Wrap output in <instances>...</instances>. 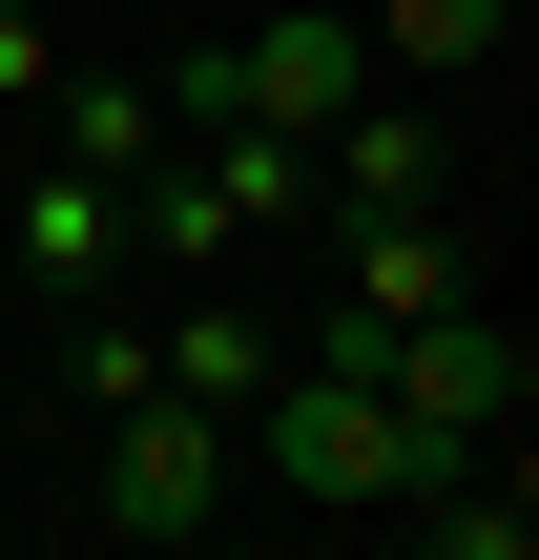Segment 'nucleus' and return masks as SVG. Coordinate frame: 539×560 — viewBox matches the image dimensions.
<instances>
[{
	"label": "nucleus",
	"instance_id": "1a4fd4ad",
	"mask_svg": "<svg viewBox=\"0 0 539 560\" xmlns=\"http://www.w3.org/2000/svg\"><path fill=\"white\" fill-rule=\"evenodd\" d=\"M499 42H519V0H374V62L395 83H478Z\"/></svg>",
	"mask_w": 539,
	"mask_h": 560
},
{
	"label": "nucleus",
	"instance_id": "9d476101",
	"mask_svg": "<svg viewBox=\"0 0 539 560\" xmlns=\"http://www.w3.org/2000/svg\"><path fill=\"white\" fill-rule=\"evenodd\" d=\"M42 104H62V166H104V187L166 145V83H125V62H83V83H42Z\"/></svg>",
	"mask_w": 539,
	"mask_h": 560
},
{
	"label": "nucleus",
	"instance_id": "20e7f679",
	"mask_svg": "<svg viewBox=\"0 0 539 560\" xmlns=\"http://www.w3.org/2000/svg\"><path fill=\"white\" fill-rule=\"evenodd\" d=\"M374 83V21L353 0H291V21H249V42H208V62H166V125L187 104H249V125H332Z\"/></svg>",
	"mask_w": 539,
	"mask_h": 560
},
{
	"label": "nucleus",
	"instance_id": "39448f33",
	"mask_svg": "<svg viewBox=\"0 0 539 560\" xmlns=\"http://www.w3.org/2000/svg\"><path fill=\"white\" fill-rule=\"evenodd\" d=\"M187 166L229 229H312V125H249V104H187Z\"/></svg>",
	"mask_w": 539,
	"mask_h": 560
},
{
	"label": "nucleus",
	"instance_id": "f03ea898",
	"mask_svg": "<svg viewBox=\"0 0 539 560\" xmlns=\"http://www.w3.org/2000/svg\"><path fill=\"white\" fill-rule=\"evenodd\" d=\"M374 395H395L415 478L499 457V436H519V332H499V291H436V312H395V332H374Z\"/></svg>",
	"mask_w": 539,
	"mask_h": 560
},
{
	"label": "nucleus",
	"instance_id": "7ed1b4c3",
	"mask_svg": "<svg viewBox=\"0 0 539 560\" xmlns=\"http://www.w3.org/2000/svg\"><path fill=\"white\" fill-rule=\"evenodd\" d=\"M229 478H249V436H229L208 395H166V374H145V395L104 416V478H83V520H104V540H208V520H229Z\"/></svg>",
	"mask_w": 539,
	"mask_h": 560
},
{
	"label": "nucleus",
	"instance_id": "6e6552de",
	"mask_svg": "<svg viewBox=\"0 0 539 560\" xmlns=\"http://www.w3.org/2000/svg\"><path fill=\"white\" fill-rule=\"evenodd\" d=\"M21 270H42V291H104V270H125V208H104V166H42V187H21Z\"/></svg>",
	"mask_w": 539,
	"mask_h": 560
},
{
	"label": "nucleus",
	"instance_id": "f257e3e1",
	"mask_svg": "<svg viewBox=\"0 0 539 560\" xmlns=\"http://www.w3.org/2000/svg\"><path fill=\"white\" fill-rule=\"evenodd\" d=\"M229 436H249V478H270V499H312V520H395V499H415L395 395H374V374H332V353H270V395H249Z\"/></svg>",
	"mask_w": 539,
	"mask_h": 560
},
{
	"label": "nucleus",
	"instance_id": "0eeeda50",
	"mask_svg": "<svg viewBox=\"0 0 539 560\" xmlns=\"http://www.w3.org/2000/svg\"><path fill=\"white\" fill-rule=\"evenodd\" d=\"M145 374H166V395H208V416H249V395H270V332L187 270V312H145Z\"/></svg>",
	"mask_w": 539,
	"mask_h": 560
},
{
	"label": "nucleus",
	"instance_id": "423d86ee",
	"mask_svg": "<svg viewBox=\"0 0 539 560\" xmlns=\"http://www.w3.org/2000/svg\"><path fill=\"white\" fill-rule=\"evenodd\" d=\"M104 208H125V270H145V291H187V270H229V249H249V229L208 208V166H125Z\"/></svg>",
	"mask_w": 539,
	"mask_h": 560
},
{
	"label": "nucleus",
	"instance_id": "9b49d317",
	"mask_svg": "<svg viewBox=\"0 0 539 560\" xmlns=\"http://www.w3.org/2000/svg\"><path fill=\"white\" fill-rule=\"evenodd\" d=\"M42 83H62V62H42V21L0 0V104H42Z\"/></svg>",
	"mask_w": 539,
	"mask_h": 560
}]
</instances>
